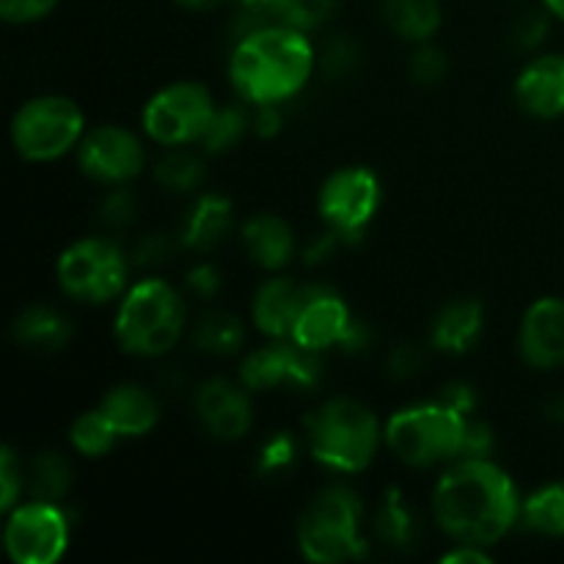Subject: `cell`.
<instances>
[{"mask_svg":"<svg viewBox=\"0 0 564 564\" xmlns=\"http://www.w3.org/2000/svg\"><path fill=\"white\" fill-rule=\"evenodd\" d=\"M433 510L449 538L485 549L516 527L523 505L499 466L485 457H463L435 485Z\"/></svg>","mask_w":564,"mask_h":564,"instance_id":"cell-1","label":"cell"},{"mask_svg":"<svg viewBox=\"0 0 564 564\" xmlns=\"http://www.w3.org/2000/svg\"><path fill=\"white\" fill-rule=\"evenodd\" d=\"M314 69V50L306 33L275 22L240 39L229 75L237 91L257 105H275L306 86Z\"/></svg>","mask_w":564,"mask_h":564,"instance_id":"cell-2","label":"cell"},{"mask_svg":"<svg viewBox=\"0 0 564 564\" xmlns=\"http://www.w3.org/2000/svg\"><path fill=\"white\" fill-rule=\"evenodd\" d=\"M182 328V297L160 279H147L132 286L116 314V339L132 356H163L180 341Z\"/></svg>","mask_w":564,"mask_h":564,"instance_id":"cell-3","label":"cell"},{"mask_svg":"<svg viewBox=\"0 0 564 564\" xmlns=\"http://www.w3.org/2000/svg\"><path fill=\"white\" fill-rule=\"evenodd\" d=\"M312 455L336 471H364L378 452L375 413L356 400H330L306 419Z\"/></svg>","mask_w":564,"mask_h":564,"instance_id":"cell-4","label":"cell"},{"mask_svg":"<svg viewBox=\"0 0 564 564\" xmlns=\"http://www.w3.org/2000/svg\"><path fill=\"white\" fill-rule=\"evenodd\" d=\"M466 433V413L449 402H441V405L405 408L391 416L386 441L400 460L411 466H435L463 457Z\"/></svg>","mask_w":564,"mask_h":564,"instance_id":"cell-5","label":"cell"},{"mask_svg":"<svg viewBox=\"0 0 564 564\" xmlns=\"http://www.w3.org/2000/svg\"><path fill=\"white\" fill-rule=\"evenodd\" d=\"M297 543L308 562L334 564L364 556L361 501L347 488H328L301 518Z\"/></svg>","mask_w":564,"mask_h":564,"instance_id":"cell-6","label":"cell"},{"mask_svg":"<svg viewBox=\"0 0 564 564\" xmlns=\"http://www.w3.org/2000/svg\"><path fill=\"white\" fill-rule=\"evenodd\" d=\"M83 138V113L72 99L47 97L28 99L11 121V141L25 160L50 163L69 152Z\"/></svg>","mask_w":564,"mask_h":564,"instance_id":"cell-7","label":"cell"},{"mask_svg":"<svg viewBox=\"0 0 564 564\" xmlns=\"http://www.w3.org/2000/svg\"><path fill=\"white\" fill-rule=\"evenodd\" d=\"M127 259L113 242L80 240L58 259V284L69 297L83 303H105L124 290Z\"/></svg>","mask_w":564,"mask_h":564,"instance_id":"cell-8","label":"cell"},{"mask_svg":"<svg viewBox=\"0 0 564 564\" xmlns=\"http://www.w3.org/2000/svg\"><path fill=\"white\" fill-rule=\"evenodd\" d=\"M215 116L213 97L198 83H174L149 99L143 110V130L163 147L202 141Z\"/></svg>","mask_w":564,"mask_h":564,"instance_id":"cell-9","label":"cell"},{"mask_svg":"<svg viewBox=\"0 0 564 564\" xmlns=\"http://www.w3.org/2000/svg\"><path fill=\"white\" fill-rule=\"evenodd\" d=\"M69 545L66 518L53 501L22 505L6 523V551L17 564H53Z\"/></svg>","mask_w":564,"mask_h":564,"instance_id":"cell-10","label":"cell"},{"mask_svg":"<svg viewBox=\"0 0 564 564\" xmlns=\"http://www.w3.org/2000/svg\"><path fill=\"white\" fill-rule=\"evenodd\" d=\"M378 176L367 169H341L319 191V213L334 235L352 237L367 229L378 213Z\"/></svg>","mask_w":564,"mask_h":564,"instance_id":"cell-11","label":"cell"},{"mask_svg":"<svg viewBox=\"0 0 564 564\" xmlns=\"http://www.w3.org/2000/svg\"><path fill=\"white\" fill-rule=\"evenodd\" d=\"M80 169L91 180L119 185L143 169V147L130 130L116 124L97 127L80 141Z\"/></svg>","mask_w":564,"mask_h":564,"instance_id":"cell-12","label":"cell"},{"mask_svg":"<svg viewBox=\"0 0 564 564\" xmlns=\"http://www.w3.org/2000/svg\"><path fill=\"white\" fill-rule=\"evenodd\" d=\"M242 383L253 391H270L281 383L308 386L319 378L317 352L306 350L297 341H273L268 347H259L242 364Z\"/></svg>","mask_w":564,"mask_h":564,"instance_id":"cell-13","label":"cell"},{"mask_svg":"<svg viewBox=\"0 0 564 564\" xmlns=\"http://www.w3.org/2000/svg\"><path fill=\"white\" fill-rule=\"evenodd\" d=\"M518 341L532 367L554 369L564 364V297H540L532 303Z\"/></svg>","mask_w":564,"mask_h":564,"instance_id":"cell-14","label":"cell"},{"mask_svg":"<svg viewBox=\"0 0 564 564\" xmlns=\"http://www.w3.org/2000/svg\"><path fill=\"white\" fill-rule=\"evenodd\" d=\"M198 416H202L204 427L224 441H237L251 430L253 411L248 394L237 389L229 380H207L196 397Z\"/></svg>","mask_w":564,"mask_h":564,"instance_id":"cell-15","label":"cell"},{"mask_svg":"<svg viewBox=\"0 0 564 564\" xmlns=\"http://www.w3.org/2000/svg\"><path fill=\"white\" fill-rule=\"evenodd\" d=\"M350 328L352 319L345 303L336 295H330L328 290H317L312 301L303 306L290 339L297 341L301 347H306V350L319 352L325 350V347L341 345L345 336L350 334Z\"/></svg>","mask_w":564,"mask_h":564,"instance_id":"cell-16","label":"cell"},{"mask_svg":"<svg viewBox=\"0 0 564 564\" xmlns=\"http://www.w3.org/2000/svg\"><path fill=\"white\" fill-rule=\"evenodd\" d=\"M319 286H297L290 279H270L268 284L259 286L257 297H253V323L259 330L284 339L292 336L297 317H301L303 306L314 297Z\"/></svg>","mask_w":564,"mask_h":564,"instance_id":"cell-17","label":"cell"},{"mask_svg":"<svg viewBox=\"0 0 564 564\" xmlns=\"http://www.w3.org/2000/svg\"><path fill=\"white\" fill-rule=\"evenodd\" d=\"M516 97L527 113L556 119L564 113V55H543L521 72Z\"/></svg>","mask_w":564,"mask_h":564,"instance_id":"cell-18","label":"cell"},{"mask_svg":"<svg viewBox=\"0 0 564 564\" xmlns=\"http://www.w3.org/2000/svg\"><path fill=\"white\" fill-rule=\"evenodd\" d=\"M99 411L108 416V422L113 424L121 438L147 435L158 424V402L141 386H116L113 391L105 394Z\"/></svg>","mask_w":564,"mask_h":564,"instance_id":"cell-19","label":"cell"},{"mask_svg":"<svg viewBox=\"0 0 564 564\" xmlns=\"http://www.w3.org/2000/svg\"><path fill=\"white\" fill-rule=\"evenodd\" d=\"M242 240H246L248 253L253 262L264 270H281L295 253V237L292 229L275 215H253L242 229Z\"/></svg>","mask_w":564,"mask_h":564,"instance_id":"cell-20","label":"cell"},{"mask_svg":"<svg viewBox=\"0 0 564 564\" xmlns=\"http://www.w3.org/2000/svg\"><path fill=\"white\" fill-rule=\"evenodd\" d=\"M482 330V306L477 301H455L433 323V345L446 352H466Z\"/></svg>","mask_w":564,"mask_h":564,"instance_id":"cell-21","label":"cell"},{"mask_svg":"<svg viewBox=\"0 0 564 564\" xmlns=\"http://www.w3.org/2000/svg\"><path fill=\"white\" fill-rule=\"evenodd\" d=\"M231 229V204L224 196H202L193 207L185 226V246L196 251H209L218 246Z\"/></svg>","mask_w":564,"mask_h":564,"instance_id":"cell-22","label":"cell"},{"mask_svg":"<svg viewBox=\"0 0 564 564\" xmlns=\"http://www.w3.org/2000/svg\"><path fill=\"white\" fill-rule=\"evenodd\" d=\"M383 17L408 42H427L441 25L438 0H383Z\"/></svg>","mask_w":564,"mask_h":564,"instance_id":"cell-23","label":"cell"},{"mask_svg":"<svg viewBox=\"0 0 564 564\" xmlns=\"http://www.w3.org/2000/svg\"><path fill=\"white\" fill-rule=\"evenodd\" d=\"M69 323L58 312L44 306H33L22 312L14 323L17 341L28 347H42V350H55L69 341Z\"/></svg>","mask_w":564,"mask_h":564,"instance_id":"cell-24","label":"cell"},{"mask_svg":"<svg viewBox=\"0 0 564 564\" xmlns=\"http://www.w3.org/2000/svg\"><path fill=\"white\" fill-rule=\"evenodd\" d=\"M529 529L549 538H564V482L534 490L521 510Z\"/></svg>","mask_w":564,"mask_h":564,"instance_id":"cell-25","label":"cell"},{"mask_svg":"<svg viewBox=\"0 0 564 564\" xmlns=\"http://www.w3.org/2000/svg\"><path fill=\"white\" fill-rule=\"evenodd\" d=\"M242 339H246L242 323L229 312L204 314L202 323L196 325V334H193L198 350L213 352V356H229V352L240 350Z\"/></svg>","mask_w":564,"mask_h":564,"instance_id":"cell-26","label":"cell"},{"mask_svg":"<svg viewBox=\"0 0 564 564\" xmlns=\"http://www.w3.org/2000/svg\"><path fill=\"white\" fill-rule=\"evenodd\" d=\"M69 438H72V446H75L80 455L102 457L113 449L116 441H119L121 435L116 433V427L108 422V416L97 408V411L83 413V416L72 424Z\"/></svg>","mask_w":564,"mask_h":564,"instance_id":"cell-27","label":"cell"},{"mask_svg":"<svg viewBox=\"0 0 564 564\" xmlns=\"http://www.w3.org/2000/svg\"><path fill=\"white\" fill-rule=\"evenodd\" d=\"M69 488V466L55 452H44L31 466V494L36 501H58Z\"/></svg>","mask_w":564,"mask_h":564,"instance_id":"cell-28","label":"cell"},{"mask_svg":"<svg viewBox=\"0 0 564 564\" xmlns=\"http://www.w3.org/2000/svg\"><path fill=\"white\" fill-rule=\"evenodd\" d=\"M154 176H158L160 185L169 187V191H193V187L202 182L204 169L198 158H193V154H185V152H176L160 160L158 169H154Z\"/></svg>","mask_w":564,"mask_h":564,"instance_id":"cell-29","label":"cell"},{"mask_svg":"<svg viewBox=\"0 0 564 564\" xmlns=\"http://www.w3.org/2000/svg\"><path fill=\"white\" fill-rule=\"evenodd\" d=\"M378 532L386 543L391 545H405L413 538V518L408 512L405 501H402L400 490H389L383 507L378 516Z\"/></svg>","mask_w":564,"mask_h":564,"instance_id":"cell-30","label":"cell"},{"mask_svg":"<svg viewBox=\"0 0 564 564\" xmlns=\"http://www.w3.org/2000/svg\"><path fill=\"white\" fill-rule=\"evenodd\" d=\"M242 132H246V113L240 108L215 110L202 143L207 152H226V149H231L240 141Z\"/></svg>","mask_w":564,"mask_h":564,"instance_id":"cell-31","label":"cell"},{"mask_svg":"<svg viewBox=\"0 0 564 564\" xmlns=\"http://www.w3.org/2000/svg\"><path fill=\"white\" fill-rule=\"evenodd\" d=\"M330 11H334V0H286L279 22L297 31H312L328 20Z\"/></svg>","mask_w":564,"mask_h":564,"instance_id":"cell-32","label":"cell"},{"mask_svg":"<svg viewBox=\"0 0 564 564\" xmlns=\"http://www.w3.org/2000/svg\"><path fill=\"white\" fill-rule=\"evenodd\" d=\"M55 3L58 0H0V14H3L6 22L28 25V22L47 17L55 9Z\"/></svg>","mask_w":564,"mask_h":564,"instance_id":"cell-33","label":"cell"},{"mask_svg":"<svg viewBox=\"0 0 564 564\" xmlns=\"http://www.w3.org/2000/svg\"><path fill=\"white\" fill-rule=\"evenodd\" d=\"M411 75L419 83H438L446 75V58L435 47H419L411 58Z\"/></svg>","mask_w":564,"mask_h":564,"instance_id":"cell-34","label":"cell"},{"mask_svg":"<svg viewBox=\"0 0 564 564\" xmlns=\"http://www.w3.org/2000/svg\"><path fill=\"white\" fill-rule=\"evenodd\" d=\"M545 33H549V17L540 14V11H532V14L521 17L518 25L512 28V42L521 50H532L543 42Z\"/></svg>","mask_w":564,"mask_h":564,"instance_id":"cell-35","label":"cell"},{"mask_svg":"<svg viewBox=\"0 0 564 564\" xmlns=\"http://www.w3.org/2000/svg\"><path fill=\"white\" fill-rule=\"evenodd\" d=\"M292 460H295V441L290 435H275L262 449L264 471H281V468L292 466Z\"/></svg>","mask_w":564,"mask_h":564,"instance_id":"cell-36","label":"cell"},{"mask_svg":"<svg viewBox=\"0 0 564 564\" xmlns=\"http://www.w3.org/2000/svg\"><path fill=\"white\" fill-rule=\"evenodd\" d=\"M20 466H17V457L11 449H3V455H0V482H3V499H0V507L3 510H11L17 501V494H20V485H22V477H20Z\"/></svg>","mask_w":564,"mask_h":564,"instance_id":"cell-37","label":"cell"},{"mask_svg":"<svg viewBox=\"0 0 564 564\" xmlns=\"http://www.w3.org/2000/svg\"><path fill=\"white\" fill-rule=\"evenodd\" d=\"M323 61L328 72H334V75H345V72H350L352 64H356V50H352L350 42L339 39V42L330 44Z\"/></svg>","mask_w":564,"mask_h":564,"instance_id":"cell-38","label":"cell"},{"mask_svg":"<svg viewBox=\"0 0 564 564\" xmlns=\"http://www.w3.org/2000/svg\"><path fill=\"white\" fill-rule=\"evenodd\" d=\"M187 284H191V290L196 292V295L213 297L215 292L220 290V273L213 264H198V268L191 270V275H187Z\"/></svg>","mask_w":564,"mask_h":564,"instance_id":"cell-39","label":"cell"},{"mask_svg":"<svg viewBox=\"0 0 564 564\" xmlns=\"http://www.w3.org/2000/svg\"><path fill=\"white\" fill-rule=\"evenodd\" d=\"M494 446V435L485 424L468 422V433H466V446H463V457H485Z\"/></svg>","mask_w":564,"mask_h":564,"instance_id":"cell-40","label":"cell"},{"mask_svg":"<svg viewBox=\"0 0 564 564\" xmlns=\"http://www.w3.org/2000/svg\"><path fill=\"white\" fill-rule=\"evenodd\" d=\"M130 218H132L130 193L124 191L113 193V196L108 198V204H105V220H110V224H127Z\"/></svg>","mask_w":564,"mask_h":564,"instance_id":"cell-41","label":"cell"},{"mask_svg":"<svg viewBox=\"0 0 564 564\" xmlns=\"http://www.w3.org/2000/svg\"><path fill=\"white\" fill-rule=\"evenodd\" d=\"M446 564H463V562H474V564H488L490 556L485 554L482 545H471V543H463V549L452 551V554L444 556Z\"/></svg>","mask_w":564,"mask_h":564,"instance_id":"cell-42","label":"cell"},{"mask_svg":"<svg viewBox=\"0 0 564 564\" xmlns=\"http://www.w3.org/2000/svg\"><path fill=\"white\" fill-rule=\"evenodd\" d=\"M242 6L248 9V14L270 17V20L279 22L281 11H284V6H286V0H242Z\"/></svg>","mask_w":564,"mask_h":564,"instance_id":"cell-43","label":"cell"},{"mask_svg":"<svg viewBox=\"0 0 564 564\" xmlns=\"http://www.w3.org/2000/svg\"><path fill=\"white\" fill-rule=\"evenodd\" d=\"M279 130H281V116L279 110H275V105H262V110H259L257 116V132L259 135L270 138Z\"/></svg>","mask_w":564,"mask_h":564,"instance_id":"cell-44","label":"cell"},{"mask_svg":"<svg viewBox=\"0 0 564 564\" xmlns=\"http://www.w3.org/2000/svg\"><path fill=\"white\" fill-rule=\"evenodd\" d=\"M165 251H169V246H165L163 237H147L138 248V262H160Z\"/></svg>","mask_w":564,"mask_h":564,"instance_id":"cell-45","label":"cell"},{"mask_svg":"<svg viewBox=\"0 0 564 564\" xmlns=\"http://www.w3.org/2000/svg\"><path fill=\"white\" fill-rule=\"evenodd\" d=\"M419 361H422V358L416 356V350H413V347H400V350L394 352V358H391V364H394V372L397 375L416 372Z\"/></svg>","mask_w":564,"mask_h":564,"instance_id":"cell-46","label":"cell"},{"mask_svg":"<svg viewBox=\"0 0 564 564\" xmlns=\"http://www.w3.org/2000/svg\"><path fill=\"white\" fill-rule=\"evenodd\" d=\"M446 402H449V405H455L457 411L468 413L474 408V394L468 386H452V389L446 391Z\"/></svg>","mask_w":564,"mask_h":564,"instance_id":"cell-47","label":"cell"},{"mask_svg":"<svg viewBox=\"0 0 564 564\" xmlns=\"http://www.w3.org/2000/svg\"><path fill=\"white\" fill-rule=\"evenodd\" d=\"M543 6L551 17H556V20L564 22V0H543Z\"/></svg>","mask_w":564,"mask_h":564,"instance_id":"cell-48","label":"cell"},{"mask_svg":"<svg viewBox=\"0 0 564 564\" xmlns=\"http://www.w3.org/2000/svg\"><path fill=\"white\" fill-rule=\"evenodd\" d=\"M176 3H182L185 9H213L218 0H176Z\"/></svg>","mask_w":564,"mask_h":564,"instance_id":"cell-49","label":"cell"}]
</instances>
